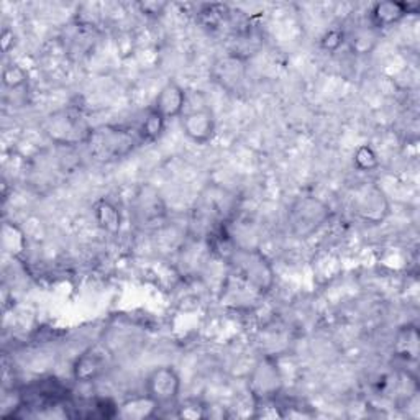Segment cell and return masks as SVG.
<instances>
[{"label":"cell","instance_id":"6da1fadb","mask_svg":"<svg viewBox=\"0 0 420 420\" xmlns=\"http://www.w3.org/2000/svg\"><path fill=\"white\" fill-rule=\"evenodd\" d=\"M146 396L156 404L166 407L178 401L181 392V378L173 366H158L146 376Z\"/></svg>","mask_w":420,"mask_h":420},{"label":"cell","instance_id":"7a4b0ae2","mask_svg":"<svg viewBox=\"0 0 420 420\" xmlns=\"http://www.w3.org/2000/svg\"><path fill=\"white\" fill-rule=\"evenodd\" d=\"M181 126L186 136L197 145H207L215 135V117L209 107H199L181 115Z\"/></svg>","mask_w":420,"mask_h":420},{"label":"cell","instance_id":"3957f363","mask_svg":"<svg viewBox=\"0 0 420 420\" xmlns=\"http://www.w3.org/2000/svg\"><path fill=\"white\" fill-rule=\"evenodd\" d=\"M186 91L182 89L176 81H168L161 87V91L158 92L156 99H154L153 109L156 110L159 115H163L164 120L181 119V115L184 114L186 110Z\"/></svg>","mask_w":420,"mask_h":420},{"label":"cell","instance_id":"277c9868","mask_svg":"<svg viewBox=\"0 0 420 420\" xmlns=\"http://www.w3.org/2000/svg\"><path fill=\"white\" fill-rule=\"evenodd\" d=\"M411 7L412 4L394 2V0L378 2L369 10V24L376 30L389 29V26L399 24L404 16L411 14Z\"/></svg>","mask_w":420,"mask_h":420},{"label":"cell","instance_id":"5b68a950","mask_svg":"<svg viewBox=\"0 0 420 420\" xmlns=\"http://www.w3.org/2000/svg\"><path fill=\"white\" fill-rule=\"evenodd\" d=\"M105 368V360L97 353L89 351L77 358L74 364V378L79 383H91L92 379L99 378Z\"/></svg>","mask_w":420,"mask_h":420},{"label":"cell","instance_id":"8992f818","mask_svg":"<svg viewBox=\"0 0 420 420\" xmlns=\"http://www.w3.org/2000/svg\"><path fill=\"white\" fill-rule=\"evenodd\" d=\"M96 219L99 225H101L105 231H109V234H117V231L120 230V222H121L120 212L112 202L109 201L97 202Z\"/></svg>","mask_w":420,"mask_h":420},{"label":"cell","instance_id":"52a82bcc","mask_svg":"<svg viewBox=\"0 0 420 420\" xmlns=\"http://www.w3.org/2000/svg\"><path fill=\"white\" fill-rule=\"evenodd\" d=\"M164 126H166V120L163 115H159L156 110L153 107L150 109V112L143 120V124L140 126V135L145 141H156L159 136L163 135L164 131Z\"/></svg>","mask_w":420,"mask_h":420},{"label":"cell","instance_id":"ba28073f","mask_svg":"<svg viewBox=\"0 0 420 420\" xmlns=\"http://www.w3.org/2000/svg\"><path fill=\"white\" fill-rule=\"evenodd\" d=\"M355 166L360 171H371L378 166L376 153L368 145H363L355 153Z\"/></svg>","mask_w":420,"mask_h":420},{"label":"cell","instance_id":"9c48e42d","mask_svg":"<svg viewBox=\"0 0 420 420\" xmlns=\"http://www.w3.org/2000/svg\"><path fill=\"white\" fill-rule=\"evenodd\" d=\"M25 82H26V73L20 68V66L12 64L4 69V84L10 87V89H16V87L24 86Z\"/></svg>","mask_w":420,"mask_h":420},{"label":"cell","instance_id":"30bf717a","mask_svg":"<svg viewBox=\"0 0 420 420\" xmlns=\"http://www.w3.org/2000/svg\"><path fill=\"white\" fill-rule=\"evenodd\" d=\"M341 43H344V31H339V30H330L327 35L322 38V46L325 49H334L339 48Z\"/></svg>","mask_w":420,"mask_h":420},{"label":"cell","instance_id":"8fae6325","mask_svg":"<svg viewBox=\"0 0 420 420\" xmlns=\"http://www.w3.org/2000/svg\"><path fill=\"white\" fill-rule=\"evenodd\" d=\"M166 5L168 4H161V2H145V4H140V9L143 14L146 15H153V14H161L163 10L166 9Z\"/></svg>","mask_w":420,"mask_h":420}]
</instances>
